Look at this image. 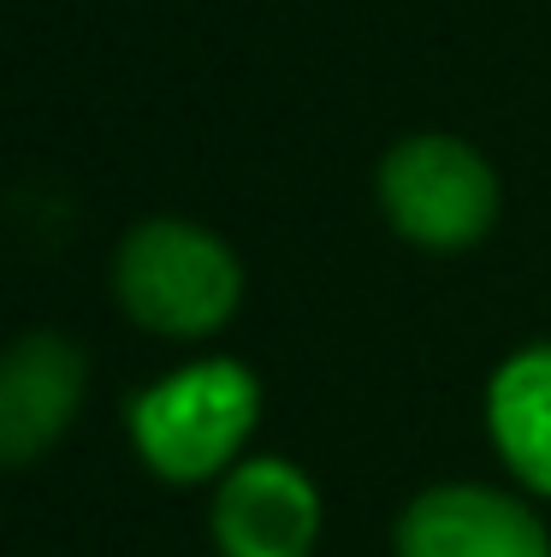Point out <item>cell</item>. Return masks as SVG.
<instances>
[{
  "instance_id": "1",
  "label": "cell",
  "mask_w": 551,
  "mask_h": 557,
  "mask_svg": "<svg viewBox=\"0 0 551 557\" xmlns=\"http://www.w3.org/2000/svg\"><path fill=\"white\" fill-rule=\"evenodd\" d=\"M113 290L125 314L166 338H208L238 314L243 273L238 256L208 225L142 220L113 256Z\"/></svg>"
},
{
  "instance_id": "2",
  "label": "cell",
  "mask_w": 551,
  "mask_h": 557,
  "mask_svg": "<svg viewBox=\"0 0 551 557\" xmlns=\"http://www.w3.org/2000/svg\"><path fill=\"white\" fill-rule=\"evenodd\" d=\"M261 392L231 356H208L178 368L173 380L149 386L130 404V440L161 481H208L220 469H238V450L255 428Z\"/></svg>"
},
{
  "instance_id": "3",
  "label": "cell",
  "mask_w": 551,
  "mask_h": 557,
  "mask_svg": "<svg viewBox=\"0 0 551 557\" xmlns=\"http://www.w3.org/2000/svg\"><path fill=\"white\" fill-rule=\"evenodd\" d=\"M379 208L410 244L468 249L498 220V172L463 137L422 131L379 161Z\"/></svg>"
},
{
  "instance_id": "4",
  "label": "cell",
  "mask_w": 551,
  "mask_h": 557,
  "mask_svg": "<svg viewBox=\"0 0 551 557\" xmlns=\"http://www.w3.org/2000/svg\"><path fill=\"white\" fill-rule=\"evenodd\" d=\"M89 362L72 338L30 333L0 350V469H24L72 428Z\"/></svg>"
},
{
  "instance_id": "5",
  "label": "cell",
  "mask_w": 551,
  "mask_h": 557,
  "mask_svg": "<svg viewBox=\"0 0 551 557\" xmlns=\"http://www.w3.org/2000/svg\"><path fill=\"white\" fill-rule=\"evenodd\" d=\"M321 534V498L285 457H249L214 493L220 557H309Z\"/></svg>"
},
{
  "instance_id": "6",
  "label": "cell",
  "mask_w": 551,
  "mask_h": 557,
  "mask_svg": "<svg viewBox=\"0 0 551 557\" xmlns=\"http://www.w3.org/2000/svg\"><path fill=\"white\" fill-rule=\"evenodd\" d=\"M398 557H551L540 516L492 486H433L403 510Z\"/></svg>"
},
{
  "instance_id": "7",
  "label": "cell",
  "mask_w": 551,
  "mask_h": 557,
  "mask_svg": "<svg viewBox=\"0 0 551 557\" xmlns=\"http://www.w3.org/2000/svg\"><path fill=\"white\" fill-rule=\"evenodd\" d=\"M487 428L516 481L551 498V344L516 350L492 374Z\"/></svg>"
}]
</instances>
